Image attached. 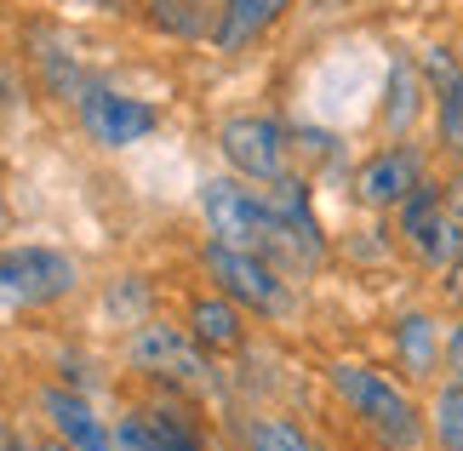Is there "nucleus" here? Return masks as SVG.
Instances as JSON below:
<instances>
[{
    "instance_id": "f257e3e1",
    "label": "nucleus",
    "mask_w": 463,
    "mask_h": 451,
    "mask_svg": "<svg viewBox=\"0 0 463 451\" xmlns=\"http://www.w3.org/2000/svg\"><path fill=\"white\" fill-rule=\"evenodd\" d=\"M326 389L344 406V418L378 451H435L430 446V406L401 371L372 366V360H326Z\"/></svg>"
},
{
    "instance_id": "f03ea898",
    "label": "nucleus",
    "mask_w": 463,
    "mask_h": 451,
    "mask_svg": "<svg viewBox=\"0 0 463 451\" xmlns=\"http://www.w3.org/2000/svg\"><path fill=\"white\" fill-rule=\"evenodd\" d=\"M120 360L127 371L137 377L144 389H166V394H184L194 406H218L223 400V371H218V354H206L201 343L189 337L184 320H166L155 315L144 326H132L127 343H120Z\"/></svg>"
},
{
    "instance_id": "7ed1b4c3",
    "label": "nucleus",
    "mask_w": 463,
    "mask_h": 451,
    "mask_svg": "<svg viewBox=\"0 0 463 451\" xmlns=\"http://www.w3.org/2000/svg\"><path fill=\"white\" fill-rule=\"evenodd\" d=\"M201 275H206V286L229 292L252 320H263V326H292L298 309H304L298 280L275 258L246 251V246H223V240H212V234L201 240Z\"/></svg>"
},
{
    "instance_id": "20e7f679",
    "label": "nucleus",
    "mask_w": 463,
    "mask_h": 451,
    "mask_svg": "<svg viewBox=\"0 0 463 451\" xmlns=\"http://www.w3.org/2000/svg\"><path fill=\"white\" fill-rule=\"evenodd\" d=\"M80 258L69 246L12 240L0 246V315H41L80 292Z\"/></svg>"
},
{
    "instance_id": "39448f33",
    "label": "nucleus",
    "mask_w": 463,
    "mask_h": 451,
    "mask_svg": "<svg viewBox=\"0 0 463 451\" xmlns=\"http://www.w3.org/2000/svg\"><path fill=\"white\" fill-rule=\"evenodd\" d=\"M212 143H218L223 172H235V177H246V183H258V189H269L287 172H298V137H292V126L275 120V115H263V109L223 115L218 132H212Z\"/></svg>"
},
{
    "instance_id": "423d86ee",
    "label": "nucleus",
    "mask_w": 463,
    "mask_h": 451,
    "mask_svg": "<svg viewBox=\"0 0 463 451\" xmlns=\"http://www.w3.org/2000/svg\"><path fill=\"white\" fill-rule=\"evenodd\" d=\"M194 206H201V223H206L212 240L263 251V258H275V251H280L269 194H263L258 183H246V177H235V172H212V177H201V194H194Z\"/></svg>"
},
{
    "instance_id": "0eeeda50",
    "label": "nucleus",
    "mask_w": 463,
    "mask_h": 451,
    "mask_svg": "<svg viewBox=\"0 0 463 451\" xmlns=\"http://www.w3.org/2000/svg\"><path fill=\"white\" fill-rule=\"evenodd\" d=\"M69 109H75L80 137L92 143V149H103V155H127V149H137V143H149L160 132V103L137 98L127 86L103 80V75L86 80Z\"/></svg>"
},
{
    "instance_id": "6e6552de",
    "label": "nucleus",
    "mask_w": 463,
    "mask_h": 451,
    "mask_svg": "<svg viewBox=\"0 0 463 451\" xmlns=\"http://www.w3.org/2000/svg\"><path fill=\"white\" fill-rule=\"evenodd\" d=\"M263 194H269L275 234H280L275 263L287 268L292 280L320 275V268L332 263V234H326V223H320V211H315V183H309V172L298 166V172L280 177V183H269Z\"/></svg>"
},
{
    "instance_id": "1a4fd4ad",
    "label": "nucleus",
    "mask_w": 463,
    "mask_h": 451,
    "mask_svg": "<svg viewBox=\"0 0 463 451\" xmlns=\"http://www.w3.org/2000/svg\"><path fill=\"white\" fill-rule=\"evenodd\" d=\"M115 440L132 451H218L206 418L194 411V400L166 389H149L137 406L115 411Z\"/></svg>"
},
{
    "instance_id": "9d476101",
    "label": "nucleus",
    "mask_w": 463,
    "mask_h": 451,
    "mask_svg": "<svg viewBox=\"0 0 463 451\" xmlns=\"http://www.w3.org/2000/svg\"><path fill=\"white\" fill-rule=\"evenodd\" d=\"M395 240H401L406 258H412L423 275H435V280L458 263V251H463V223L452 218L447 183H440V177L418 183V189L401 201V211H395Z\"/></svg>"
},
{
    "instance_id": "9b49d317",
    "label": "nucleus",
    "mask_w": 463,
    "mask_h": 451,
    "mask_svg": "<svg viewBox=\"0 0 463 451\" xmlns=\"http://www.w3.org/2000/svg\"><path fill=\"white\" fill-rule=\"evenodd\" d=\"M430 177L435 172H430V149H423V143L389 137V143H378V149L354 166L349 189H354V206H361V211H372V218H395L401 201L418 183H430Z\"/></svg>"
},
{
    "instance_id": "f8f14e48",
    "label": "nucleus",
    "mask_w": 463,
    "mask_h": 451,
    "mask_svg": "<svg viewBox=\"0 0 463 451\" xmlns=\"http://www.w3.org/2000/svg\"><path fill=\"white\" fill-rule=\"evenodd\" d=\"M389 366L412 389H435L447 377V320L423 303L395 309L389 315Z\"/></svg>"
},
{
    "instance_id": "ddd939ff",
    "label": "nucleus",
    "mask_w": 463,
    "mask_h": 451,
    "mask_svg": "<svg viewBox=\"0 0 463 451\" xmlns=\"http://www.w3.org/2000/svg\"><path fill=\"white\" fill-rule=\"evenodd\" d=\"M184 326L206 354H218V360L252 349V315H246L229 292H218V286H194L184 297Z\"/></svg>"
},
{
    "instance_id": "4468645a",
    "label": "nucleus",
    "mask_w": 463,
    "mask_h": 451,
    "mask_svg": "<svg viewBox=\"0 0 463 451\" xmlns=\"http://www.w3.org/2000/svg\"><path fill=\"white\" fill-rule=\"evenodd\" d=\"M24 58H29V75L41 80V92L52 103H75V92L92 75H80V52H75V34L58 29V23H29L24 34Z\"/></svg>"
},
{
    "instance_id": "2eb2a0df",
    "label": "nucleus",
    "mask_w": 463,
    "mask_h": 451,
    "mask_svg": "<svg viewBox=\"0 0 463 451\" xmlns=\"http://www.w3.org/2000/svg\"><path fill=\"white\" fill-rule=\"evenodd\" d=\"M430 80H423V69L412 52H395L389 58V75H383V103H378V126L383 137H412L423 109H430Z\"/></svg>"
},
{
    "instance_id": "dca6fc26",
    "label": "nucleus",
    "mask_w": 463,
    "mask_h": 451,
    "mask_svg": "<svg viewBox=\"0 0 463 451\" xmlns=\"http://www.w3.org/2000/svg\"><path fill=\"white\" fill-rule=\"evenodd\" d=\"M212 12H218V23H212V52L241 58V52H252L263 34L292 12V0H218Z\"/></svg>"
},
{
    "instance_id": "f3484780",
    "label": "nucleus",
    "mask_w": 463,
    "mask_h": 451,
    "mask_svg": "<svg viewBox=\"0 0 463 451\" xmlns=\"http://www.w3.org/2000/svg\"><path fill=\"white\" fill-rule=\"evenodd\" d=\"M229 428H235V451H326V440L287 411H235Z\"/></svg>"
},
{
    "instance_id": "a211bd4d",
    "label": "nucleus",
    "mask_w": 463,
    "mask_h": 451,
    "mask_svg": "<svg viewBox=\"0 0 463 451\" xmlns=\"http://www.w3.org/2000/svg\"><path fill=\"white\" fill-rule=\"evenodd\" d=\"M212 0H144V17L155 34L166 41H212V23L218 12H206Z\"/></svg>"
},
{
    "instance_id": "6ab92c4d",
    "label": "nucleus",
    "mask_w": 463,
    "mask_h": 451,
    "mask_svg": "<svg viewBox=\"0 0 463 451\" xmlns=\"http://www.w3.org/2000/svg\"><path fill=\"white\" fill-rule=\"evenodd\" d=\"M103 309L115 315L120 332H132V326H144V320L160 315V292H155L149 275H115L109 286H103Z\"/></svg>"
},
{
    "instance_id": "aec40b11",
    "label": "nucleus",
    "mask_w": 463,
    "mask_h": 451,
    "mask_svg": "<svg viewBox=\"0 0 463 451\" xmlns=\"http://www.w3.org/2000/svg\"><path fill=\"white\" fill-rule=\"evenodd\" d=\"M423 406H430V446L435 451H463V383L458 377H440Z\"/></svg>"
},
{
    "instance_id": "412c9836",
    "label": "nucleus",
    "mask_w": 463,
    "mask_h": 451,
    "mask_svg": "<svg viewBox=\"0 0 463 451\" xmlns=\"http://www.w3.org/2000/svg\"><path fill=\"white\" fill-rule=\"evenodd\" d=\"M435 149L452 160H463V80L452 86V92H440L435 98Z\"/></svg>"
},
{
    "instance_id": "4be33fe9",
    "label": "nucleus",
    "mask_w": 463,
    "mask_h": 451,
    "mask_svg": "<svg viewBox=\"0 0 463 451\" xmlns=\"http://www.w3.org/2000/svg\"><path fill=\"white\" fill-rule=\"evenodd\" d=\"M418 69H423V80H430V92H452V86L463 80V58H458V46L447 41H435V46H423L418 52Z\"/></svg>"
},
{
    "instance_id": "5701e85b",
    "label": "nucleus",
    "mask_w": 463,
    "mask_h": 451,
    "mask_svg": "<svg viewBox=\"0 0 463 451\" xmlns=\"http://www.w3.org/2000/svg\"><path fill=\"white\" fill-rule=\"evenodd\" d=\"M34 440L41 435H29V423H17V418L0 411V451H34Z\"/></svg>"
},
{
    "instance_id": "b1692460",
    "label": "nucleus",
    "mask_w": 463,
    "mask_h": 451,
    "mask_svg": "<svg viewBox=\"0 0 463 451\" xmlns=\"http://www.w3.org/2000/svg\"><path fill=\"white\" fill-rule=\"evenodd\" d=\"M447 377L463 383V309L447 320Z\"/></svg>"
},
{
    "instance_id": "393cba45",
    "label": "nucleus",
    "mask_w": 463,
    "mask_h": 451,
    "mask_svg": "<svg viewBox=\"0 0 463 451\" xmlns=\"http://www.w3.org/2000/svg\"><path fill=\"white\" fill-rule=\"evenodd\" d=\"M440 297L452 303V309H463V251H458V263L440 275Z\"/></svg>"
},
{
    "instance_id": "a878e982",
    "label": "nucleus",
    "mask_w": 463,
    "mask_h": 451,
    "mask_svg": "<svg viewBox=\"0 0 463 451\" xmlns=\"http://www.w3.org/2000/svg\"><path fill=\"white\" fill-rule=\"evenodd\" d=\"M440 183H447V206H452V218L463 223V160H458L447 177H440Z\"/></svg>"
},
{
    "instance_id": "bb28decb",
    "label": "nucleus",
    "mask_w": 463,
    "mask_h": 451,
    "mask_svg": "<svg viewBox=\"0 0 463 451\" xmlns=\"http://www.w3.org/2000/svg\"><path fill=\"white\" fill-rule=\"evenodd\" d=\"M34 451H75V446H69V440H58V435H46V428H41V440H34Z\"/></svg>"
},
{
    "instance_id": "cd10ccee",
    "label": "nucleus",
    "mask_w": 463,
    "mask_h": 451,
    "mask_svg": "<svg viewBox=\"0 0 463 451\" xmlns=\"http://www.w3.org/2000/svg\"><path fill=\"white\" fill-rule=\"evenodd\" d=\"M12 229V201H6V189H0V234Z\"/></svg>"
},
{
    "instance_id": "c85d7f7f",
    "label": "nucleus",
    "mask_w": 463,
    "mask_h": 451,
    "mask_svg": "<svg viewBox=\"0 0 463 451\" xmlns=\"http://www.w3.org/2000/svg\"><path fill=\"white\" fill-rule=\"evenodd\" d=\"M63 6H109V0H63Z\"/></svg>"
},
{
    "instance_id": "c756f323",
    "label": "nucleus",
    "mask_w": 463,
    "mask_h": 451,
    "mask_svg": "<svg viewBox=\"0 0 463 451\" xmlns=\"http://www.w3.org/2000/svg\"><path fill=\"white\" fill-rule=\"evenodd\" d=\"M120 451H132V446H120Z\"/></svg>"
}]
</instances>
